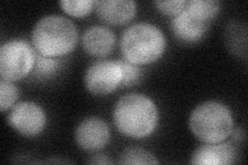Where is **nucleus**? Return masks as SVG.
Wrapping results in <instances>:
<instances>
[{
	"label": "nucleus",
	"instance_id": "nucleus-1",
	"mask_svg": "<svg viewBox=\"0 0 248 165\" xmlns=\"http://www.w3.org/2000/svg\"><path fill=\"white\" fill-rule=\"evenodd\" d=\"M159 114L154 101L139 93L123 95L113 111L116 128L123 135L133 138L149 136L157 126Z\"/></svg>",
	"mask_w": 248,
	"mask_h": 165
},
{
	"label": "nucleus",
	"instance_id": "nucleus-2",
	"mask_svg": "<svg viewBox=\"0 0 248 165\" xmlns=\"http://www.w3.org/2000/svg\"><path fill=\"white\" fill-rule=\"evenodd\" d=\"M78 39L79 31L75 23L60 15H45L36 23L31 32V43L37 54L51 58L72 53Z\"/></svg>",
	"mask_w": 248,
	"mask_h": 165
},
{
	"label": "nucleus",
	"instance_id": "nucleus-3",
	"mask_svg": "<svg viewBox=\"0 0 248 165\" xmlns=\"http://www.w3.org/2000/svg\"><path fill=\"white\" fill-rule=\"evenodd\" d=\"M167 45L162 31L147 22L137 23L123 31L120 51L123 59L135 65L151 64L165 53Z\"/></svg>",
	"mask_w": 248,
	"mask_h": 165
},
{
	"label": "nucleus",
	"instance_id": "nucleus-4",
	"mask_svg": "<svg viewBox=\"0 0 248 165\" xmlns=\"http://www.w3.org/2000/svg\"><path fill=\"white\" fill-rule=\"evenodd\" d=\"M188 125L192 135L203 143H221L232 133L234 118L226 105L210 100L193 109Z\"/></svg>",
	"mask_w": 248,
	"mask_h": 165
},
{
	"label": "nucleus",
	"instance_id": "nucleus-5",
	"mask_svg": "<svg viewBox=\"0 0 248 165\" xmlns=\"http://www.w3.org/2000/svg\"><path fill=\"white\" fill-rule=\"evenodd\" d=\"M36 53L26 41L11 39L0 48L1 80L17 82L24 78L34 68Z\"/></svg>",
	"mask_w": 248,
	"mask_h": 165
},
{
	"label": "nucleus",
	"instance_id": "nucleus-6",
	"mask_svg": "<svg viewBox=\"0 0 248 165\" xmlns=\"http://www.w3.org/2000/svg\"><path fill=\"white\" fill-rule=\"evenodd\" d=\"M85 86L94 95H108L122 84V69L118 60H102L91 64L85 74Z\"/></svg>",
	"mask_w": 248,
	"mask_h": 165
},
{
	"label": "nucleus",
	"instance_id": "nucleus-7",
	"mask_svg": "<svg viewBox=\"0 0 248 165\" xmlns=\"http://www.w3.org/2000/svg\"><path fill=\"white\" fill-rule=\"evenodd\" d=\"M7 121L21 135L34 137L44 131L46 116L44 108L35 102L21 101L12 107Z\"/></svg>",
	"mask_w": 248,
	"mask_h": 165
},
{
	"label": "nucleus",
	"instance_id": "nucleus-8",
	"mask_svg": "<svg viewBox=\"0 0 248 165\" xmlns=\"http://www.w3.org/2000/svg\"><path fill=\"white\" fill-rule=\"evenodd\" d=\"M76 143L84 152L97 153L104 149L111 139L108 124L97 117L83 120L75 133Z\"/></svg>",
	"mask_w": 248,
	"mask_h": 165
},
{
	"label": "nucleus",
	"instance_id": "nucleus-9",
	"mask_svg": "<svg viewBox=\"0 0 248 165\" xmlns=\"http://www.w3.org/2000/svg\"><path fill=\"white\" fill-rule=\"evenodd\" d=\"M237 150L230 143H214L200 146L192 153L190 163L195 165H229L236 162Z\"/></svg>",
	"mask_w": 248,
	"mask_h": 165
},
{
	"label": "nucleus",
	"instance_id": "nucleus-10",
	"mask_svg": "<svg viewBox=\"0 0 248 165\" xmlns=\"http://www.w3.org/2000/svg\"><path fill=\"white\" fill-rule=\"evenodd\" d=\"M98 18L107 24L120 26L130 22L137 14V2L133 0H100L95 2Z\"/></svg>",
	"mask_w": 248,
	"mask_h": 165
},
{
	"label": "nucleus",
	"instance_id": "nucleus-11",
	"mask_svg": "<svg viewBox=\"0 0 248 165\" xmlns=\"http://www.w3.org/2000/svg\"><path fill=\"white\" fill-rule=\"evenodd\" d=\"M116 45V36L111 29L105 26H92L82 36L84 51L93 57H106Z\"/></svg>",
	"mask_w": 248,
	"mask_h": 165
},
{
	"label": "nucleus",
	"instance_id": "nucleus-12",
	"mask_svg": "<svg viewBox=\"0 0 248 165\" xmlns=\"http://www.w3.org/2000/svg\"><path fill=\"white\" fill-rule=\"evenodd\" d=\"M209 23L201 21L185 9L173 17L170 28L174 35L184 43H196L206 34Z\"/></svg>",
	"mask_w": 248,
	"mask_h": 165
},
{
	"label": "nucleus",
	"instance_id": "nucleus-13",
	"mask_svg": "<svg viewBox=\"0 0 248 165\" xmlns=\"http://www.w3.org/2000/svg\"><path fill=\"white\" fill-rule=\"evenodd\" d=\"M185 10L199 20L209 23L218 14L220 2L217 0H190Z\"/></svg>",
	"mask_w": 248,
	"mask_h": 165
},
{
	"label": "nucleus",
	"instance_id": "nucleus-14",
	"mask_svg": "<svg viewBox=\"0 0 248 165\" xmlns=\"http://www.w3.org/2000/svg\"><path fill=\"white\" fill-rule=\"evenodd\" d=\"M120 164H158L157 160L152 153L143 148L131 147L124 150L120 155Z\"/></svg>",
	"mask_w": 248,
	"mask_h": 165
},
{
	"label": "nucleus",
	"instance_id": "nucleus-15",
	"mask_svg": "<svg viewBox=\"0 0 248 165\" xmlns=\"http://www.w3.org/2000/svg\"><path fill=\"white\" fill-rule=\"evenodd\" d=\"M94 0H62L61 9L74 18H83L95 7Z\"/></svg>",
	"mask_w": 248,
	"mask_h": 165
},
{
	"label": "nucleus",
	"instance_id": "nucleus-16",
	"mask_svg": "<svg viewBox=\"0 0 248 165\" xmlns=\"http://www.w3.org/2000/svg\"><path fill=\"white\" fill-rule=\"evenodd\" d=\"M19 89L13 82L5 80L0 81V108H1V112L4 113L11 109L19 99Z\"/></svg>",
	"mask_w": 248,
	"mask_h": 165
},
{
	"label": "nucleus",
	"instance_id": "nucleus-17",
	"mask_svg": "<svg viewBox=\"0 0 248 165\" xmlns=\"http://www.w3.org/2000/svg\"><path fill=\"white\" fill-rule=\"evenodd\" d=\"M60 66V60L57 58L45 57L42 55H36L35 60V74L40 77H50L52 75L55 74Z\"/></svg>",
	"mask_w": 248,
	"mask_h": 165
},
{
	"label": "nucleus",
	"instance_id": "nucleus-18",
	"mask_svg": "<svg viewBox=\"0 0 248 165\" xmlns=\"http://www.w3.org/2000/svg\"><path fill=\"white\" fill-rule=\"evenodd\" d=\"M122 69V84L124 87L137 85L142 78V70L138 65L131 64L125 60H118Z\"/></svg>",
	"mask_w": 248,
	"mask_h": 165
},
{
	"label": "nucleus",
	"instance_id": "nucleus-19",
	"mask_svg": "<svg viewBox=\"0 0 248 165\" xmlns=\"http://www.w3.org/2000/svg\"><path fill=\"white\" fill-rule=\"evenodd\" d=\"M187 4V0H169V1H154L156 9L164 15L175 17L180 14Z\"/></svg>",
	"mask_w": 248,
	"mask_h": 165
},
{
	"label": "nucleus",
	"instance_id": "nucleus-20",
	"mask_svg": "<svg viewBox=\"0 0 248 165\" xmlns=\"http://www.w3.org/2000/svg\"><path fill=\"white\" fill-rule=\"evenodd\" d=\"M88 163H91V164H112L113 161L110 159V157L107 155L97 154L95 156H93L92 158H90Z\"/></svg>",
	"mask_w": 248,
	"mask_h": 165
}]
</instances>
